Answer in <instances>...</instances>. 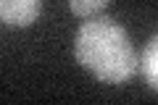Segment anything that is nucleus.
<instances>
[{
  "mask_svg": "<svg viewBox=\"0 0 158 105\" xmlns=\"http://www.w3.org/2000/svg\"><path fill=\"white\" fill-rule=\"evenodd\" d=\"M137 68H142L148 84L156 89L158 87V37H153L148 42L145 53H142V61H137Z\"/></svg>",
  "mask_w": 158,
  "mask_h": 105,
  "instance_id": "7ed1b4c3",
  "label": "nucleus"
},
{
  "mask_svg": "<svg viewBox=\"0 0 158 105\" xmlns=\"http://www.w3.org/2000/svg\"><path fill=\"white\" fill-rule=\"evenodd\" d=\"M42 11V0H0V21L8 26H32Z\"/></svg>",
  "mask_w": 158,
  "mask_h": 105,
  "instance_id": "f03ea898",
  "label": "nucleus"
},
{
  "mask_svg": "<svg viewBox=\"0 0 158 105\" xmlns=\"http://www.w3.org/2000/svg\"><path fill=\"white\" fill-rule=\"evenodd\" d=\"M74 55L87 71L106 84H121L137 74V50L124 26L113 18L98 16L79 26Z\"/></svg>",
  "mask_w": 158,
  "mask_h": 105,
  "instance_id": "f257e3e1",
  "label": "nucleus"
},
{
  "mask_svg": "<svg viewBox=\"0 0 158 105\" xmlns=\"http://www.w3.org/2000/svg\"><path fill=\"white\" fill-rule=\"evenodd\" d=\"M108 6V0H69V8H71L74 16L79 18H92Z\"/></svg>",
  "mask_w": 158,
  "mask_h": 105,
  "instance_id": "20e7f679",
  "label": "nucleus"
}]
</instances>
